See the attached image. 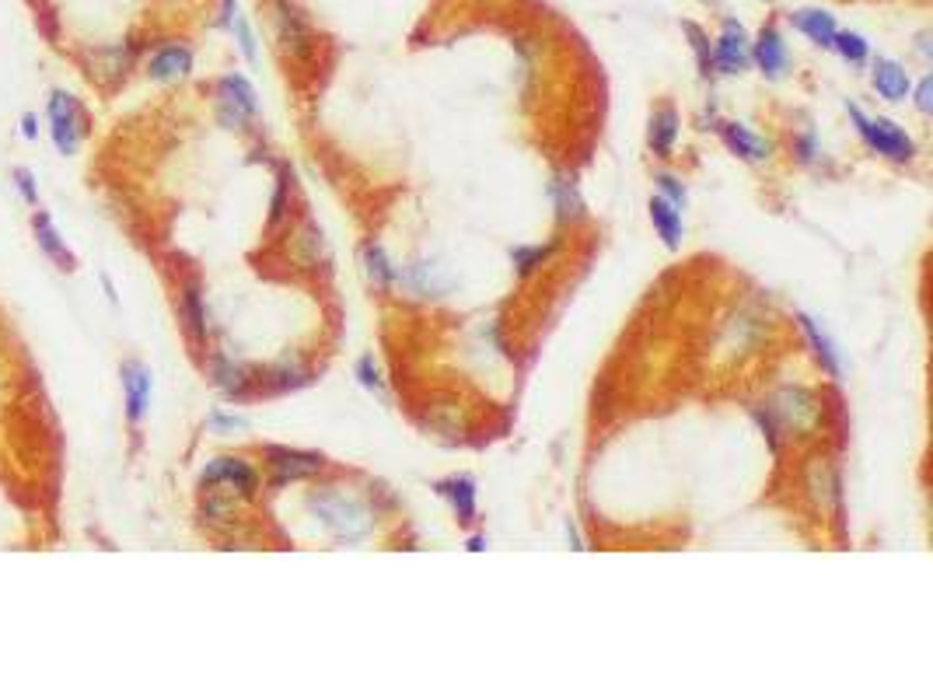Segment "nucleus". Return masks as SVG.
I'll return each instance as SVG.
<instances>
[{"label":"nucleus","instance_id":"f257e3e1","mask_svg":"<svg viewBox=\"0 0 933 699\" xmlns=\"http://www.w3.org/2000/svg\"><path fill=\"white\" fill-rule=\"evenodd\" d=\"M308 507L332 535H339V539H346V542L367 539L371 528H374V514L367 511L357 497H346V493L336 490V486H325V490L308 493Z\"/></svg>","mask_w":933,"mask_h":699},{"label":"nucleus","instance_id":"f03ea898","mask_svg":"<svg viewBox=\"0 0 933 699\" xmlns=\"http://www.w3.org/2000/svg\"><path fill=\"white\" fill-rule=\"evenodd\" d=\"M88 133V112L70 91H53L49 95V137H53L60 154H77L81 137Z\"/></svg>","mask_w":933,"mask_h":699},{"label":"nucleus","instance_id":"7ed1b4c3","mask_svg":"<svg viewBox=\"0 0 933 699\" xmlns=\"http://www.w3.org/2000/svg\"><path fill=\"white\" fill-rule=\"evenodd\" d=\"M766 413L773 416V423H780L783 430H794V434L808 437L822 423V406L811 392L804 388H780L773 395V402L766 406Z\"/></svg>","mask_w":933,"mask_h":699},{"label":"nucleus","instance_id":"20e7f679","mask_svg":"<svg viewBox=\"0 0 933 699\" xmlns=\"http://www.w3.org/2000/svg\"><path fill=\"white\" fill-rule=\"evenodd\" d=\"M850 116L857 119V130H860V137L867 140V147H874L878 154H885V158H892V161H909L916 154L913 137H909L902 126H895L892 119H871V116H864L857 105H850Z\"/></svg>","mask_w":933,"mask_h":699},{"label":"nucleus","instance_id":"39448f33","mask_svg":"<svg viewBox=\"0 0 933 699\" xmlns=\"http://www.w3.org/2000/svg\"><path fill=\"white\" fill-rule=\"evenodd\" d=\"M256 112H259V102H256L252 84L245 81L242 74L221 77V84H217V116H221V123L231 126V130H242Z\"/></svg>","mask_w":933,"mask_h":699},{"label":"nucleus","instance_id":"423d86ee","mask_svg":"<svg viewBox=\"0 0 933 699\" xmlns=\"http://www.w3.org/2000/svg\"><path fill=\"white\" fill-rule=\"evenodd\" d=\"M270 11H273V28H277L280 46H284L294 60H308L311 46H315V35H311L305 14H301L291 0H273Z\"/></svg>","mask_w":933,"mask_h":699},{"label":"nucleus","instance_id":"0eeeda50","mask_svg":"<svg viewBox=\"0 0 933 699\" xmlns=\"http://www.w3.org/2000/svg\"><path fill=\"white\" fill-rule=\"evenodd\" d=\"M200 486L203 490H207V486H228V493L249 500L252 493L259 490V472L252 469L249 462H242V458H214V462L203 469Z\"/></svg>","mask_w":933,"mask_h":699},{"label":"nucleus","instance_id":"6e6552de","mask_svg":"<svg viewBox=\"0 0 933 699\" xmlns=\"http://www.w3.org/2000/svg\"><path fill=\"white\" fill-rule=\"evenodd\" d=\"M804 490H808L811 504H815L818 511H836L839 472H836V465H832V458H825V455L808 458V465H804Z\"/></svg>","mask_w":933,"mask_h":699},{"label":"nucleus","instance_id":"1a4fd4ad","mask_svg":"<svg viewBox=\"0 0 933 699\" xmlns=\"http://www.w3.org/2000/svg\"><path fill=\"white\" fill-rule=\"evenodd\" d=\"M266 458H270V472L273 483L287 486L298 483V479H308L322 469V455H311V451H294V448H266Z\"/></svg>","mask_w":933,"mask_h":699},{"label":"nucleus","instance_id":"9d476101","mask_svg":"<svg viewBox=\"0 0 933 699\" xmlns=\"http://www.w3.org/2000/svg\"><path fill=\"white\" fill-rule=\"evenodd\" d=\"M752 60V49H748L745 28L738 21H724V32L717 39V49H713V67L720 74H741Z\"/></svg>","mask_w":933,"mask_h":699},{"label":"nucleus","instance_id":"9b49d317","mask_svg":"<svg viewBox=\"0 0 933 699\" xmlns=\"http://www.w3.org/2000/svg\"><path fill=\"white\" fill-rule=\"evenodd\" d=\"M123 392H126V416L130 423H140L151 406V371L140 360H126L123 364Z\"/></svg>","mask_w":933,"mask_h":699},{"label":"nucleus","instance_id":"f8f14e48","mask_svg":"<svg viewBox=\"0 0 933 699\" xmlns=\"http://www.w3.org/2000/svg\"><path fill=\"white\" fill-rule=\"evenodd\" d=\"M752 60L759 63L762 74L773 77V81L783 77V70H787V46H783L780 32H776L773 25L759 32V39H755V46H752Z\"/></svg>","mask_w":933,"mask_h":699},{"label":"nucleus","instance_id":"ddd939ff","mask_svg":"<svg viewBox=\"0 0 933 699\" xmlns=\"http://www.w3.org/2000/svg\"><path fill=\"white\" fill-rule=\"evenodd\" d=\"M32 231H35V242H39V249H42V256L46 259H53L60 270H74V252L67 249V242L60 238V231H56V224L49 221V214H35L32 217Z\"/></svg>","mask_w":933,"mask_h":699},{"label":"nucleus","instance_id":"4468645a","mask_svg":"<svg viewBox=\"0 0 933 699\" xmlns=\"http://www.w3.org/2000/svg\"><path fill=\"white\" fill-rule=\"evenodd\" d=\"M189 70H193V53H189L186 46L158 49V53L151 56V63H147V74H151L154 81H179Z\"/></svg>","mask_w":933,"mask_h":699},{"label":"nucleus","instance_id":"2eb2a0df","mask_svg":"<svg viewBox=\"0 0 933 699\" xmlns=\"http://www.w3.org/2000/svg\"><path fill=\"white\" fill-rule=\"evenodd\" d=\"M790 21H794L797 28H801L804 35H808L815 46H825L832 49V39H836V18H832L829 11H818V7H804V11H794L790 14Z\"/></svg>","mask_w":933,"mask_h":699},{"label":"nucleus","instance_id":"dca6fc26","mask_svg":"<svg viewBox=\"0 0 933 699\" xmlns=\"http://www.w3.org/2000/svg\"><path fill=\"white\" fill-rule=\"evenodd\" d=\"M874 88H878V95L888 98V102H902V98L909 95V88H913V81H909L902 63L878 60L874 63Z\"/></svg>","mask_w":933,"mask_h":699},{"label":"nucleus","instance_id":"f3484780","mask_svg":"<svg viewBox=\"0 0 933 699\" xmlns=\"http://www.w3.org/2000/svg\"><path fill=\"white\" fill-rule=\"evenodd\" d=\"M427 427L441 437H465V427H469V423H465L462 402H455V399L434 402V406L427 409Z\"/></svg>","mask_w":933,"mask_h":699},{"label":"nucleus","instance_id":"a211bd4d","mask_svg":"<svg viewBox=\"0 0 933 699\" xmlns=\"http://www.w3.org/2000/svg\"><path fill=\"white\" fill-rule=\"evenodd\" d=\"M549 193H553V203H556V217H560V224H577L584 217V200L581 193H577V182L570 179V175H556L553 186H549Z\"/></svg>","mask_w":933,"mask_h":699},{"label":"nucleus","instance_id":"6ab92c4d","mask_svg":"<svg viewBox=\"0 0 933 699\" xmlns=\"http://www.w3.org/2000/svg\"><path fill=\"white\" fill-rule=\"evenodd\" d=\"M675 137H678V116L675 109H657L650 116V130H647V144L657 158H671L675 151Z\"/></svg>","mask_w":933,"mask_h":699},{"label":"nucleus","instance_id":"aec40b11","mask_svg":"<svg viewBox=\"0 0 933 699\" xmlns=\"http://www.w3.org/2000/svg\"><path fill=\"white\" fill-rule=\"evenodd\" d=\"M650 221H654L657 235L664 238V245L678 249V242H682V210L664 200V196H654L650 200Z\"/></svg>","mask_w":933,"mask_h":699},{"label":"nucleus","instance_id":"412c9836","mask_svg":"<svg viewBox=\"0 0 933 699\" xmlns=\"http://www.w3.org/2000/svg\"><path fill=\"white\" fill-rule=\"evenodd\" d=\"M724 144L731 147L734 154H741L745 161H766L769 158V140H762V137H755L752 130H745V126H738V123H727L724 126Z\"/></svg>","mask_w":933,"mask_h":699},{"label":"nucleus","instance_id":"4be33fe9","mask_svg":"<svg viewBox=\"0 0 933 699\" xmlns=\"http://www.w3.org/2000/svg\"><path fill=\"white\" fill-rule=\"evenodd\" d=\"M801 326H804V336L811 340L815 357L822 360V367L832 374V378H839V374H843V364H839V353H836V347H832V340L818 329V322L811 319V315H801Z\"/></svg>","mask_w":933,"mask_h":699},{"label":"nucleus","instance_id":"5701e85b","mask_svg":"<svg viewBox=\"0 0 933 699\" xmlns=\"http://www.w3.org/2000/svg\"><path fill=\"white\" fill-rule=\"evenodd\" d=\"M437 490L444 493V497L451 500V507H455L458 521H472L476 518V486H472V479H444Z\"/></svg>","mask_w":933,"mask_h":699},{"label":"nucleus","instance_id":"b1692460","mask_svg":"<svg viewBox=\"0 0 933 699\" xmlns=\"http://www.w3.org/2000/svg\"><path fill=\"white\" fill-rule=\"evenodd\" d=\"M182 319H186V329L196 343H207V308H203V294L196 284H189L182 294Z\"/></svg>","mask_w":933,"mask_h":699},{"label":"nucleus","instance_id":"393cba45","mask_svg":"<svg viewBox=\"0 0 933 699\" xmlns=\"http://www.w3.org/2000/svg\"><path fill=\"white\" fill-rule=\"evenodd\" d=\"M364 270H367V277H371V284L381 287V291L395 284L392 263H388L385 249H378V245H367V249H364Z\"/></svg>","mask_w":933,"mask_h":699},{"label":"nucleus","instance_id":"a878e982","mask_svg":"<svg viewBox=\"0 0 933 699\" xmlns=\"http://www.w3.org/2000/svg\"><path fill=\"white\" fill-rule=\"evenodd\" d=\"M214 381L224 388L228 395H242L245 385H249V378H245V371L238 364H231V360H214Z\"/></svg>","mask_w":933,"mask_h":699},{"label":"nucleus","instance_id":"bb28decb","mask_svg":"<svg viewBox=\"0 0 933 699\" xmlns=\"http://www.w3.org/2000/svg\"><path fill=\"white\" fill-rule=\"evenodd\" d=\"M832 49H839V56L850 60V63H864L867 53H871V46L864 42V35H857V32H836Z\"/></svg>","mask_w":933,"mask_h":699},{"label":"nucleus","instance_id":"cd10ccee","mask_svg":"<svg viewBox=\"0 0 933 699\" xmlns=\"http://www.w3.org/2000/svg\"><path fill=\"white\" fill-rule=\"evenodd\" d=\"M549 252H553V245H546V249H542V245H521V249H514V252H511V263L518 266V273H521V277H528V273H532L535 266H542V263H546V259H549Z\"/></svg>","mask_w":933,"mask_h":699},{"label":"nucleus","instance_id":"c85d7f7f","mask_svg":"<svg viewBox=\"0 0 933 699\" xmlns=\"http://www.w3.org/2000/svg\"><path fill=\"white\" fill-rule=\"evenodd\" d=\"M318 252H322V235H315V228H305L298 235V242H294V256H298L301 266H315L318 263Z\"/></svg>","mask_w":933,"mask_h":699},{"label":"nucleus","instance_id":"c756f323","mask_svg":"<svg viewBox=\"0 0 933 699\" xmlns=\"http://www.w3.org/2000/svg\"><path fill=\"white\" fill-rule=\"evenodd\" d=\"M685 32H689L692 49H696L699 67H703V74H710V67H713V53H710V42H706L703 28H699V25H692V21H685Z\"/></svg>","mask_w":933,"mask_h":699},{"label":"nucleus","instance_id":"7c9ffc66","mask_svg":"<svg viewBox=\"0 0 933 699\" xmlns=\"http://www.w3.org/2000/svg\"><path fill=\"white\" fill-rule=\"evenodd\" d=\"M657 186H661L664 200H668V203H675L678 210L685 207V189H682V182H678V179H671V175H657Z\"/></svg>","mask_w":933,"mask_h":699},{"label":"nucleus","instance_id":"2f4dec72","mask_svg":"<svg viewBox=\"0 0 933 699\" xmlns=\"http://www.w3.org/2000/svg\"><path fill=\"white\" fill-rule=\"evenodd\" d=\"M14 182H18V193L25 196V203H32L35 207V203H39V193H35L32 172H28V168H18V172H14Z\"/></svg>","mask_w":933,"mask_h":699},{"label":"nucleus","instance_id":"473e14b6","mask_svg":"<svg viewBox=\"0 0 933 699\" xmlns=\"http://www.w3.org/2000/svg\"><path fill=\"white\" fill-rule=\"evenodd\" d=\"M357 374H360V385L364 388H381V374H378V367H374L371 357H360Z\"/></svg>","mask_w":933,"mask_h":699},{"label":"nucleus","instance_id":"72a5a7b5","mask_svg":"<svg viewBox=\"0 0 933 699\" xmlns=\"http://www.w3.org/2000/svg\"><path fill=\"white\" fill-rule=\"evenodd\" d=\"M916 109L933 112V77H923L920 88H916Z\"/></svg>","mask_w":933,"mask_h":699},{"label":"nucleus","instance_id":"f704fd0d","mask_svg":"<svg viewBox=\"0 0 933 699\" xmlns=\"http://www.w3.org/2000/svg\"><path fill=\"white\" fill-rule=\"evenodd\" d=\"M210 427H214V430H242L245 420H242V416H221V413H214V416H210Z\"/></svg>","mask_w":933,"mask_h":699},{"label":"nucleus","instance_id":"c9c22d12","mask_svg":"<svg viewBox=\"0 0 933 699\" xmlns=\"http://www.w3.org/2000/svg\"><path fill=\"white\" fill-rule=\"evenodd\" d=\"M284 203H287V175L280 179V189H277V196H273V214H270L273 224H277L280 217H284Z\"/></svg>","mask_w":933,"mask_h":699},{"label":"nucleus","instance_id":"e433bc0d","mask_svg":"<svg viewBox=\"0 0 933 699\" xmlns=\"http://www.w3.org/2000/svg\"><path fill=\"white\" fill-rule=\"evenodd\" d=\"M21 133H25L28 140H32L35 133H39V126H35V116H25V119H21Z\"/></svg>","mask_w":933,"mask_h":699},{"label":"nucleus","instance_id":"4c0bfd02","mask_svg":"<svg viewBox=\"0 0 933 699\" xmlns=\"http://www.w3.org/2000/svg\"><path fill=\"white\" fill-rule=\"evenodd\" d=\"M469 549H472V553H479V549H486V542H483V539H472Z\"/></svg>","mask_w":933,"mask_h":699}]
</instances>
